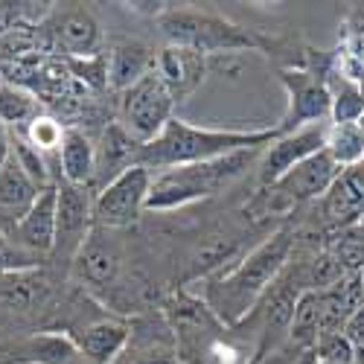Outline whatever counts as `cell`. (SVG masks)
I'll return each instance as SVG.
<instances>
[{"label":"cell","mask_w":364,"mask_h":364,"mask_svg":"<svg viewBox=\"0 0 364 364\" xmlns=\"http://www.w3.org/2000/svg\"><path fill=\"white\" fill-rule=\"evenodd\" d=\"M294 242H297V230L291 225H283L274 233H268L259 245L251 254L242 257L233 268L204 277L198 297L207 303V309L219 318V323L233 329L236 323H242L251 315L259 297L277 283V277L291 262Z\"/></svg>","instance_id":"6da1fadb"},{"label":"cell","mask_w":364,"mask_h":364,"mask_svg":"<svg viewBox=\"0 0 364 364\" xmlns=\"http://www.w3.org/2000/svg\"><path fill=\"white\" fill-rule=\"evenodd\" d=\"M280 137V129H251V132H236V129H201L187 119L172 117L166 129L146 146H140L137 166H146L151 175L175 169V166H190L216 161L225 155L242 149H265Z\"/></svg>","instance_id":"7a4b0ae2"},{"label":"cell","mask_w":364,"mask_h":364,"mask_svg":"<svg viewBox=\"0 0 364 364\" xmlns=\"http://www.w3.org/2000/svg\"><path fill=\"white\" fill-rule=\"evenodd\" d=\"M262 151L265 149H242L216 161L158 172L155 181H151L146 210L149 213H169V210H181L187 204L213 198L225 193L230 184H236L248 169H257V161Z\"/></svg>","instance_id":"3957f363"},{"label":"cell","mask_w":364,"mask_h":364,"mask_svg":"<svg viewBox=\"0 0 364 364\" xmlns=\"http://www.w3.org/2000/svg\"><path fill=\"white\" fill-rule=\"evenodd\" d=\"M161 36L166 44L190 47L207 58L216 55H236L242 50H271L274 41L254 33V29L233 23L230 18L213 15V12H196V9H175L169 6L161 18Z\"/></svg>","instance_id":"277c9868"},{"label":"cell","mask_w":364,"mask_h":364,"mask_svg":"<svg viewBox=\"0 0 364 364\" xmlns=\"http://www.w3.org/2000/svg\"><path fill=\"white\" fill-rule=\"evenodd\" d=\"M175 108L178 105L169 94V87L164 85V79L155 70H151L137 85H132L129 90L119 94L117 123L123 126L140 146H146L166 129V123L175 117Z\"/></svg>","instance_id":"5b68a950"},{"label":"cell","mask_w":364,"mask_h":364,"mask_svg":"<svg viewBox=\"0 0 364 364\" xmlns=\"http://www.w3.org/2000/svg\"><path fill=\"white\" fill-rule=\"evenodd\" d=\"M38 50L58 58H85L102 53V33L97 18L79 4H53L50 18L38 26Z\"/></svg>","instance_id":"8992f818"},{"label":"cell","mask_w":364,"mask_h":364,"mask_svg":"<svg viewBox=\"0 0 364 364\" xmlns=\"http://www.w3.org/2000/svg\"><path fill=\"white\" fill-rule=\"evenodd\" d=\"M283 87H286V114L280 119V134H291L297 129L329 123L332 117V94L326 76L309 70V68H280L277 70Z\"/></svg>","instance_id":"52a82bcc"},{"label":"cell","mask_w":364,"mask_h":364,"mask_svg":"<svg viewBox=\"0 0 364 364\" xmlns=\"http://www.w3.org/2000/svg\"><path fill=\"white\" fill-rule=\"evenodd\" d=\"M151 181H155V175L137 164L119 172L108 187L94 196V225L105 230L132 228L146 210Z\"/></svg>","instance_id":"ba28073f"},{"label":"cell","mask_w":364,"mask_h":364,"mask_svg":"<svg viewBox=\"0 0 364 364\" xmlns=\"http://www.w3.org/2000/svg\"><path fill=\"white\" fill-rule=\"evenodd\" d=\"M94 190L76 184H58V219H55V245L50 254L53 265L70 271L76 254L94 233Z\"/></svg>","instance_id":"9c48e42d"},{"label":"cell","mask_w":364,"mask_h":364,"mask_svg":"<svg viewBox=\"0 0 364 364\" xmlns=\"http://www.w3.org/2000/svg\"><path fill=\"white\" fill-rule=\"evenodd\" d=\"M338 172H341V166L326 155V149H321L318 155L306 158L291 172H286L274 187L259 190V201H265L268 210H274V204H283V210L315 204L329 193L332 181L338 178Z\"/></svg>","instance_id":"30bf717a"},{"label":"cell","mask_w":364,"mask_h":364,"mask_svg":"<svg viewBox=\"0 0 364 364\" xmlns=\"http://www.w3.org/2000/svg\"><path fill=\"white\" fill-rule=\"evenodd\" d=\"M326 129H329V123L306 126V129H297L291 134H280L271 146H265V151L257 161V187L259 190L274 187L277 181L286 172H291L297 164L318 155L326 143Z\"/></svg>","instance_id":"8fae6325"},{"label":"cell","mask_w":364,"mask_h":364,"mask_svg":"<svg viewBox=\"0 0 364 364\" xmlns=\"http://www.w3.org/2000/svg\"><path fill=\"white\" fill-rule=\"evenodd\" d=\"M123 265H126L123 248H119L117 239H111V230L94 228L90 239L76 254V259L70 265V274L82 283L85 291H90V289L97 291V289L117 286L119 274H123Z\"/></svg>","instance_id":"7c38bea8"},{"label":"cell","mask_w":364,"mask_h":364,"mask_svg":"<svg viewBox=\"0 0 364 364\" xmlns=\"http://www.w3.org/2000/svg\"><path fill=\"white\" fill-rule=\"evenodd\" d=\"M114 364H184L166 315H137L132 321L129 344Z\"/></svg>","instance_id":"4fadbf2b"},{"label":"cell","mask_w":364,"mask_h":364,"mask_svg":"<svg viewBox=\"0 0 364 364\" xmlns=\"http://www.w3.org/2000/svg\"><path fill=\"white\" fill-rule=\"evenodd\" d=\"M0 364H87L65 332H26L0 341Z\"/></svg>","instance_id":"5bb4252c"},{"label":"cell","mask_w":364,"mask_h":364,"mask_svg":"<svg viewBox=\"0 0 364 364\" xmlns=\"http://www.w3.org/2000/svg\"><path fill=\"white\" fill-rule=\"evenodd\" d=\"M318 207L326 233L364 222V161L341 169L338 178L332 181L329 193L318 201Z\"/></svg>","instance_id":"9a60e30c"},{"label":"cell","mask_w":364,"mask_h":364,"mask_svg":"<svg viewBox=\"0 0 364 364\" xmlns=\"http://www.w3.org/2000/svg\"><path fill=\"white\" fill-rule=\"evenodd\" d=\"M210 68H213V58H207L190 47H175V44H166L155 58V73L169 87L175 105H184L196 94L201 82L207 79Z\"/></svg>","instance_id":"2e32d148"},{"label":"cell","mask_w":364,"mask_h":364,"mask_svg":"<svg viewBox=\"0 0 364 364\" xmlns=\"http://www.w3.org/2000/svg\"><path fill=\"white\" fill-rule=\"evenodd\" d=\"M129 336H132V321L129 318L105 315L94 323L70 332L68 338L76 344V350L82 353V358L87 364H114L117 355L126 350Z\"/></svg>","instance_id":"e0dca14e"},{"label":"cell","mask_w":364,"mask_h":364,"mask_svg":"<svg viewBox=\"0 0 364 364\" xmlns=\"http://www.w3.org/2000/svg\"><path fill=\"white\" fill-rule=\"evenodd\" d=\"M55 219H58V187H47L38 196V201L29 207V213L9 230V236L23 251L50 259L55 245Z\"/></svg>","instance_id":"ac0fdd59"},{"label":"cell","mask_w":364,"mask_h":364,"mask_svg":"<svg viewBox=\"0 0 364 364\" xmlns=\"http://www.w3.org/2000/svg\"><path fill=\"white\" fill-rule=\"evenodd\" d=\"M137 155H140V143L119 126L117 119H111V123L102 129L100 140H97V175H94V184H90L94 196L102 187H108L119 172L134 166Z\"/></svg>","instance_id":"d6986e66"},{"label":"cell","mask_w":364,"mask_h":364,"mask_svg":"<svg viewBox=\"0 0 364 364\" xmlns=\"http://www.w3.org/2000/svg\"><path fill=\"white\" fill-rule=\"evenodd\" d=\"M44 190L26 175V169L9 158L6 166L0 169V233H9L38 201Z\"/></svg>","instance_id":"ffe728a7"},{"label":"cell","mask_w":364,"mask_h":364,"mask_svg":"<svg viewBox=\"0 0 364 364\" xmlns=\"http://www.w3.org/2000/svg\"><path fill=\"white\" fill-rule=\"evenodd\" d=\"M105 55H108V90H117V94H123L143 76H149L155 70V58H158V53H151L143 41H132V38L111 41Z\"/></svg>","instance_id":"44dd1931"},{"label":"cell","mask_w":364,"mask_h":364,"mask_svg":"<svg viewBox=\"0 0 364 364\" xmlns=\"http://www.w3.org/2000/svg\"><path fill=\"white\" fill-rule=\"evenodd\" d=\"M58 175L65 184L90 187L97 175V140L87 132L68 126V134L58 149Z\"/></svg>","instance_id":"7402d4cb"},{"label":"cell","mask_w":364,"mask_h":364,"mask_svg":"<svg viewBox=\"0 0 364 364\" xmlns=\"http://www.w3.org/2000/svg\"><path fill=\"white\" fill-rule=\"evenodd\" d=\"M41 114H44V102L33 94V90L0 82V123L6 129H12V132L26 129Z\"/></svg>","instance_id":"603a6c76"},{"label":"cell","mask_w":364,"mask_h":364,"mask_svg":"<svg viewBox=\"0 0 364 364\" xmlns=\"http://www.w3.org/2000/svg\"><path fill=\"white\" fill-rule=\"evenodd\" d=\"M323 149L341 169L361 164L364 161V123H329Z\"/></svg>","instance_id":"cb8c5ba5"},{"label":"cell","mask_w":364,"mask_h":364,"mask_svg":"<svg viewBox=\"0 0 364 364\" xmlns=\"http://www.w3.org/2000/svg\"><path fill=\"white\" fill-rule=\"evenodd\" d=\"M336 79H326L332 94V117L329 123H361L364 119V90L358 82H350L341 73H332Z\"/></svg>","instance_id":"d4e9b609"},{"label":"cell","mask_w":364,"mask_h":364,"mask_svg":"<svg viewBox=\"0 0 364 364\" xmlns=\"http://www.w3.org/2000/svg\"><path fill=\"white\" fill-rule=\"evenodd\" d=\"M326 251L336 257V262L344 268V274H358L364 268V225H350L336 233H326Z\"/></svg>","instance_id":"484cf974"},{"label":"cell","mask_w":364,"mask_h":364,"mask_svg":"<svg viewBox=\"0 0 364 364\" xmlns=\"http://www.w3.org/2000/svg\"><path fill=\"white\" fill-rule=\"evenodd\" d=\"M18 134L33 146L38 149L44 158H55L58 155V149H62V140L68 134V126L62 123L58 117L53 114H41L38 119H33L26 129H18Z\"/></svg>","instance_id":"4316f807"},{"label":"cell","mask_w":364,"mask_h":364,"mask_svg":"<svg viewBox=\"0 0 364 364\" xmlns=\"http://www.w3.org/2000/svg\"><path fill=\"white\" fill-rule=\"evenodd\" d=\"M65 65L82 87H87V90H105L108 87V55L105 53L85 55V58H65Z\"/></svg>","instance_id":"83f0119b"},{"label":"cell","mask_w":364,"mask_h":364,"mask_svg":"<svg viewBox=\"0 0 364 364\" xmlns=\"http://www.w3.org/2000/svg\"><path fill=\"white\" fill-rule=\"evenodd\" d=\"M41 265V257L23 251L18 242H12L9 233H0V277H12V274H26Z\"/></svg>","instance_id":"f1b7e54d"},{"label":"cell","mask_w":364,"mask_h":364,"mask_svg":"<svg viewBox=\"0 0 364 364\" xmlns=\"http://www.w3.org/2000/svg\"><path fill=\"white\" fill-rule=\"evenodd\" d=\"M353 353H355V347L347 341L344 332L321 336L312 347V355L318 364H353Z\"/></svg>","instance_id":"f546056e"},{"label":"cell","mask_w":364,"mask_h":364,"mask_svg":"<svg viewBox=\"0 0 364 364\" xmlns=\"http://www.w3.org/2000/svg\"><path fill=\"white\" fill-rule=\"evenodd\" d=\"M341 332L347 336V341H350L353 347H364V303L347 318V323H344Z\"/></svg>","instance_id":"4dcf8cb0"},{"label":"cell","mask_w":364,"mask_h":364,"mask_svg":"<svg viewBox=\"0 0 364 364\" xmlns=\"http://www.w3.org/2000/svg\"><path fill=\"white\" fill-rule=\"evenodd\" d=\"M9 158H12V132L0 123V169L6 166Z\"/></svg>","instance_id":"1f68e13d"},{"label":"cell","mask_w":364,"mask_h":364,"mask_svg":"<svg viewBox=\"0 0 364 364\" xmlns=\"http://www.w3.org/2000/svg\"><path fill=\"white\" fill-rule=\"evenodd\" d=\"M294 364H318V361H315V355H312V353H303V355H300Z\"/></svg>","instance_id":"d6a6232c"},{"label":"cell","mask_w":364,"mask_h":364,"mask_svg":"<svg viewBox=\"0 0 364 364\" xmlns=\"http://www.w3.org/2000/svg\"><path fill=\"white\" fill-rule=\"evenodd\" d=\"M353 364H364V347H355V353H353Z\"/></svg>","instance_id":"836d02e7"},{"label":"cell","mask_w":364,"mask_h":364,"mask_svg":"<svg viewBox=\"0 0 364 364\" xmlns=\"http://www.w3.org/2000/svg\"><path fill=\"white\" fill-rule=\"evenodd\" d=\"M361 225H364V222H361Z\"/></svg>","instance_id":"e575fe53"}]
</instances>
